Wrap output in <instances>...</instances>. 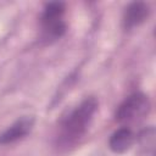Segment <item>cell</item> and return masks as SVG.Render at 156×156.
<instances>
[{
	"label": "cell",
	"instance_id": "6",
	"mask_svg": "<svg viewBox=\"0 0 156 156\" xmlns=\"http://www.w3.org/2000/svg\"><path fill=\"white\" fill-rule=\"evenodd\" d=\"M63 12H65V4L63 2H61V1L48 2L45 5L43 15H41V24L62 20Z\"/></svg>",
	"mask_w": 156,
	"mask_h": 156
},
{
	"label": "cell",
	"instance_id": "3",
	"mask_svg": "<svg viewBox=\"0 0 156 156\" xmlns=\"http://www.w3.org/2000/svg\"><path fill=\"white\" fill-rule=\"evenodd\" d=\"M34 126V118L30 116H23L12 123L6 130L0 134V144L6 145L23 139L30 133Z\"/></svg>",
	"mask_w": 156,
	"mask_h": 156
},
{
	"label": "cell",
	"instance_id": "5",
	"mask_svg": "<svg viewBox=\"0 0 156 156\" xmlns=\"http://www.w3.org/2000/svg\"><path fill=\"white\" fill-rule=\"evenodd\" d=\"M134 140H135V135L133 130L128 127H122L112 133L108 140V146L111 151L116 154H122L126 152L128 149H130Z\"/></svg>",
	"mask_w": 156,
	"mask_h": 156
},
{
	"label": "cell",
	"instance_id": "1",
	"mask_svg": "<svg viewBox=\"0 0 156 156\" xmlns=\"http://www.w3.org/2000/svg\"><path fill=\"white\" fill-rule=\"evenodd\" d=\"M96 110L98 100L94 96L85 98L61 121L57 144L60 146H71L76 144L88 130Z\"/></svg>",
	"mask_w": 156,
	"mask_h": 156
},
{
	"label": "cell",
	"instance_id": "4",
	"mask_svg": "<svg viewBox=\"0 0 156 156\" xmlns=\"http://www.w3.org/2000/svg\"><path fill=\"white\" fill-rule=\"evenodd\" d=\"M150 7L146 2L134 1L130 2L123 13V27L126 29H132L139 24H141L149 16Z\"/></svg>",
	"mask_w": 156,
	"mask_h": 156
},
{
	"label": "cell",
	"instance_id": "2",
	"mask_svg": "<svg viewBox=\"0 0 156 156\" xmlns=\"http://www.w3.org/2000/svg\"><path fill=\"white\" fill-rule=\"evenodd\" d=\"M150 111L149 98L140 91L130 94L118 106L116 111V119L118 122H134L143 118Z\"/></svg>",
	"mask_w": 156,
	"mask_h": 156
}]
</instances>
